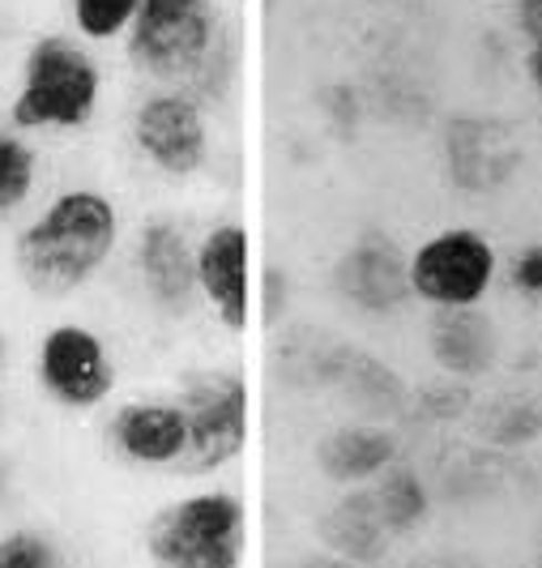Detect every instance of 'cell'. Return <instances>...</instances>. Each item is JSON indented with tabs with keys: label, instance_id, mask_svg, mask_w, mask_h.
<instances>
[{
	"label": "cell",
	"instance_id": "6da1fadb",
	"mask_svg": "<svg viewBox=\"0 0 542 568\" xmlns=\"http://www.w3.org/2000/svg\"><path fill=\"white\" fill-rule=\"evenodd\" d=\"M120 248V205L103 189L73 184L48 197L13 235V270L30 295L69 300L86 291Z\"/></svg>",
	"mask_w": 542,
	"mask_h": 568
},
{
	"label": "cell",
	"instance_id": "7a4b0ae2",
	"mask_svg": "<svg viewBox=\"0 0 542 568\" xmlns=\"http://www.w3.org/2000/svg\"><path fill=\"white\" fill-rule=\"evenodd\" d=\"M124 57L154 85H180L214 108L235 85L239 43L218 0H142Z\"/></svg>",
	"mask_w": 542,
	"mask_h": 568
},
{
	"label": "cell",
	"instance_id": "3957f363",
	"mask_svg": "<svg viewBox=\"0 0 542 568\" xmlns=\"http://www.w3.org/2000/svg\"><path fill=\"white\" fill-rule=\"evenodd\" d=\"M103 64L78 34H39L27 43L18 85L9 99V124L22 133H82L103 103Z\"/></svg>",
	"mask_w": 542,
	"mask_h": 568
},
{
	"label": "cell",
	"instance_id": "277c9868",
	"mask_svg": "<svg viewBox=\"0 0 542 568\" xmlns=\"http://www.w3.org/2000/svg\"><path fill=\"white\" fill-rule=\"evenodd\" d=\"M142 542L150 568H244L248 505L231 487H201L154 513Z\"/></svg>",
	"mask_w": 542,
	"mask_h": 568
},
{
	"label": "cell",
	"instance_id": "5b68a950",
	"mask_svg": "<svg viewBox=\"0 0 542 568\" xmlns=\"http://www.w3.org/2000/svg\"><path fill=\"white\" fill-rule=\"evenodd\" d=\"M180 410L188 419V475H214L248 449L253 436V385L235 368H193L180 376Z\"/></svg>",
	"mask_w": 542,
	"mask_h": 568
},
{
	"label": "cell",
	"instance_id": "8992f818",
	"mask_svg": "<svg viewBox=\"0 0 542 568\" xmlns=\"http://www.w3.org/2000/svg\"><path fill=\"white\" fill-rule=\"evenodd\" d=\"M133 145L167 180H193L209 168V108L180 85H150L129 115Z\"/></svg>",
	"mask_w": 542,
	"mask_h": 568
},
{
	"label": "cell",
	"instance_id": "52a82bcc",
	"mask_svg": "<svg viewBox=\"0 0 542 568\" xmlns=\"http://www.w3.org/2000/svg\"><path fill=\"white\" fill-rule=\"evenodd\" d=\"M34 385L60 410L90 415L115 389L112 346L82 321H57L39 334V346H34Z\"/></svg>",
	"mask_w": 542,
	"mask_h": 568
},
{
	"label": "cell",
	"instance_id": "ba28073f",
	"mask_svg": "<svg viewBox=\"0 0 542 568\" xmlns=\"http://www.w3.org/2000/svg\"><path fill=\"white\" fill-rule=\"evenodd\" d=\"M406 270H410V295L436 313L479 308L495 283V248L483 231L444 227L423 244H415Z\"/></svg>",
	"mask_w": 542,
	"mask_h": 568
},
{
	"label": "cell",
	"instance_id": "9c48e42d",
	"mask_svg": "<svg viewBox=\"0 0 542 568\" xmlns=\"http://www.w3.org/2000/svg\"><path fill=\"white\" fill-rule=\"evenodd\" d=\"M197 300L227 334H244L257 313L253 231L239 219H223L197 240Z\"/></svg>",
	"mask_w": 542,
	"mask_h": 568
},
{
	"label": "cell",
	"instance_id": "30bf717a",
	"mask_svg": "<svg viewBox=\"0 0 542 568\" xmlns=\"http://www.w3.org/2000/svg\"><path fill=\"white\" fill-rule=\"evenodd\" d=\"M133 274L163 316H184L197 300V240L172 214L145 219L133 244Z\"/></svg>",
	"mask_w": 542,
	"mask_h": 568
},
{
	"label": "cell",
	"instance_id": "8fae6325",
	"mask_svg": "<svg viewBox=\"0 0 542 568\" xmlns=\"http://www.w3.org/2000/svg\"><path fill=\"white\" fill-rule=\"evenodd\" d=\"M108 449L137 470H172L188 454V419L175 398H133L108 415Z\"/></svg>",
	"mask_w": 542,
	"mask_h": 568
},
{
	"label": "cell",
	"instance_id": "7c38bea8",
	"mask_svg": "<svg viewBox=\"0 0 542 568\" xmlns=\"http://www.w3.org/2000/svg\"><path fill=\"white\" fill-rule=\"evenodd\" d=\"M406 261L410 256L401 253L385 231L359 235L342 253L338 270H334L338 295L350 308H359V313L368 316L398 313L401 304L410 300V270H406Z\"/></svg>",
	"mask_w": 542,
	"mask_h": 568
},
{
	"label": "cell",
	"instance_id": "4fadbf2b",
	"mask_svg": "<svg viewBox=\"0 0 542 568\" xmlns=\"http://www.w3.org/2000/svg\"><path fill=\"white\" fill-rule=\"evenodd\" d=\"M517 138L500 120H453L449 129V171L461 189H500L517 171Z\"/></svg>",
	"mask_w": 542,
	"mask_h": 568
},
{
	"label": "cell",
	"instance_id": "5bb4252c",
	"mask_svg": "<svg viewBox=\"0 0 542 568\" xmlns=\"http://www.w3.org/2000/svg\"><path fill=\"white\" fill-rule=\"evenodd\" d=\"M431 355L453 376H479L495 364V329L479 308L436 313L431 321Z\"/></svg>",
	"mask_w": 542,
	"mask_h": 568
},
{
	"label": "cell",
	"instance_id": "9a60e30c",
	"mask_svg": "<svg viewBox=\"0 0 542 568\" xmlns=\"http://www.w3.org/2000/svg\"><path fill=\"white\" fill-rule=\"evenodd\" d=\"M393 436L380 427H338L320 445V470L334 484H368L393 466Z\"/></svg>",
	"mask_w": 542,
	"mask_h": 568
},
{
	"label": "cell",
	"instance_id": "2e32d148",
	"mask_svg": "<svg viewBox=\"0 0 542 568\" xmlns=\"http://www.w3.org/2000/svg\"><path fill=\"white\" fill-rule=\"evenodd\" d=\"M43 154L30 142V133L0 120V223H13L39 193Z\"/></svg>",
	"mask_w": 542,
	"mask_h": 568
},
{
	"label": "cell",
	"instance_id": "e0dca14e",
	"mask_svg": "<svg viewBox=\"0 0 542 568\" xmlns=\"http://www.w3.org/2000/svg\"><path fill=\"white\" fill-rule=\"evenodd\" d=\"M142 0H69V18L82 43H124Z\"/></svg>",
	"mask_w": 542,
	"mask_h": 568
},
{
	"label": "cell",
	"instance_id": "ac0fdd59",
	"mask_svg": "<svg viewBox=\"0 0 542 568\" xmlns=\"http://www.w3.org/2000/svg\"><path fill=\"white\" fill-rule=\"evenodd\" d=\"M0 568H69V560L48 526L22 521L0 530Z\"/></svg>",
	"mask_w": 542,
	"mask_h": 568
},
{
	"label": "cell",
	"instance_id": "d6986e66",
	"mask_svg": "<svg viewBox=\"0 0 542 568\" xmlns=\"http://www.w3.org/2000/svg\"><path fill=\"white\" fill-rule=\"evenodd\" d=\"M371 505L380 513V521L389 526V530H406V526H415L423 513H428V491L419 484V475H410V470H393L380 491H371Z\"/></svg>",
	"mask_w": 542,
	"mask_h": 568
},
{
	"label": "cell",
	"instance_id": "ffe728a7",
	"mask_svg": "<svg viewBox=\"0 0 542 568\" xmlns=\"http://www.w3.org/2000/svg\"><path fill=\"white\" fill-rule=\"evenodd\" d=\"M513 286L525 300H539L542 295V244H525L513 256Z\"/></svg>",
	"mask_w": 542,
	"mask_h": 568
},
{
	"label": "cell",
	"instance_id": "44dd1931",
	"mask_svg": "<svg viewBox=\"0 0 542 568\" xmlns=\"http://www.w3.org/2000/svg\"><path fill=\"white\" fill-rule=\"evenodd\" d=\"M517 30L525 34V43L542 39V0H517Z\"/></svg>",
	"mask_w": 542,
	"mask_h": 568
},
{
	"label": "cell",
	"instance_id": "7402d4cb",
	"mask_svg": "<svg viewBox=\"0 0 542 568\" xmlns=\"http://www.w3.org/2000/svg\"><path fill=\"white\" fill-rule=\"evenodd\" d=\"M525 73H530V85L542 94V39H534L530 52H525Z\"/></svg>",
	"mask_w": 542,
	"mask_h": 568
},
{
	"label": "cell",
	"instance_id": "603a6c76",
	"mask_svg": "<svg viewBox=\"0 0 542 568\" xmlns=\"http://www.w3.org/2000/svg\"><path fill=\"white\" fill-rule=\"evenodd\" d=\"M4 368H9V342H4V329H0V406H4Z\"/></svg>",
	"mask_w": 542,
	"mask_h": 568
}]
</instances>
